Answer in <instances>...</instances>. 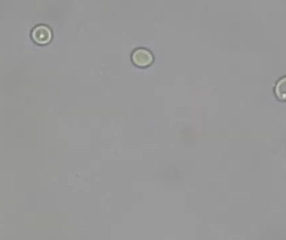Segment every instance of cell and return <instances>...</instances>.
Masks as SVG:
<instances>
[{
  "label": "cell",
  "instance_id": "1",
  "mask_svg": "<svg viewBox=\"0 0 286 240\" xmlns=\"http://www.w3.org/2000/svg\"><path fill=\"white\" fill-rule=\"evenodd\" d=\"M132 60L138 66L146 67L152 63L153 56L147 49L140 48L136 49L132 54Z\"/></svg>",
  "mask_w": 286,
  "mask_h": 240
},
{
  "label": "cell",
  "instance_id": "2",
  "mask_svg": "<svg viewBox=\"0 0 286 240\" xmlns=\"http://www.w3.org/2000/svg\"><path fill=\"white\" fill-rule=\"evenodd\" d=\"M52 37L50 29L44 25H39L33 29L32 38L38 44H44L50 42Z\"/></svg>",
  "mask_w": 286,
  "mask_h": 240
},
{
  "label": "cell",
  "instance_id": "3",
  "mask_svg": "<svg viewBox=\"0 0 286 240\" xmlns=\"http://www.w3.org/2000/svg\"><path fill=\"white\" fill-rule=\"evenodd\" d=\"M275 93L280 99L286 100V77L281 78V80L278 82L275 88Z\"/></svg>",
  "mask_w": 286,
  "mask_h": 240
}]
</instances>
